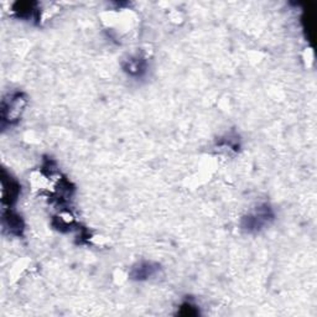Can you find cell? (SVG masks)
<instances>
[{
    "label": "cell",
    "mask_w": 317,
    "mask_h": 317,
    "mask_svg": "<svg viewBox=\"0 0 317 317\" xmlns=\"http://www.w3.org/2000/svg\"><path fill=\"white\" fill-rule=\"evenodd\" d=\"M17 194H19V185L11 179L7 182V179L3 177V201L11 204L14 200H16Z\"/></svg>",
    "instance_id": "6da1fadb"
}]
</instances>
